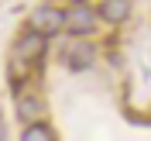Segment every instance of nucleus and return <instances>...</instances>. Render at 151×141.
<instances>
[{
  "instance_id": "obj_8",
  "label": "nucleus",
  "mask_w": 151,
  "mask_h": 141,
  "mask_svg": "<svg viewBox=\"0 0 151 141\" xmlns=\"http://www.w3.org/2000/svg\"><path fill=\"white\" fill-rule=\"evenodd\" d=\"M0 141H4V117H0Z\"/></svg>"
},
{
  "instance_id": "obj_5",
  "label": "nucleus",
  "mask_w": 151,
  "mask_h": 141,
  "mask_svg": "<svg viewBox=\"0 0 151 141\" xmlns=\"http://www.w3.org/2000/svg\"><path fill=\"white\" fill-rule=\"evenodd\" d=\"M17 117L24 124H38V121H45V103L38 100V96H31V93H24L17 100Z\"/></svg>"
},
{
  "instance_id": "obj_4",
  "label": "nucleus",
  "mask_w": 151,
  "mask_h": 141,
  "mask_svg": "<svg viewBox=\"0 0 151 141\" xmlns=\"http://www.w3.org/2000/svg\"><path fill=\"white\" fill-rule=\"evenodd\" d=\"M93 59H96V48L89 45V41H76V45L65 52V62H69V69H76V72L89 69V66H93Z\"/></svg>"
},
{
  "instance_id": "obj_3",
  "label": "nucleus",
  "mask_w": 151,
  "mask_h": 141,
  "mask_svg": "<svg viewBox=\"0 0 151 141\" xmlns=\"http://www.w3.org/2000/svg\"><path fill=\"white\" fill-rule=\"evenodd\" d=\"M45 55V35H38V31H24L17 38V59L21 62H35V59Z\"/></svg>"
},
{
  "instance_id": "obj_2",
  "label": "nucleus",
  "mask_w": 151,
  "mask_h": 141,
  "mask_svg": "<svg viewBox=\"0 0 151 141\" xmlns=\"http://www.w3.org/2000/svg\"><path fill=\"white\" fill-rule=\"evenodd\" d=\"M96 21H100V14H96L89 4H76V7L65 10V31H72V35H89V31L96 28Z\"/></svg>"
},
{
  "instance_id": "obj_7",
  "label": "nucleus",
  "mask_w": 151,
  "mask_h": 141,
  "mask_svg": "<svg viewBox=\"0 0 151 141\" xmlns=\"http://www.w3.org/2000/svg\"><path fill=\"white\" fill-rule=\"evenodd\" d=\"M21 141H55V134L45 127V121H38V124H28V127H24Z\"/></svg>"
},
{
  "instance_id": "obj_1",
  "label": "nucleus",
  "mask_w": 151,
  "mask_h": 141,
  "mask_svg": "<svg viewBox=\"0 0 151 141\" xmlns=\"http://www.w3.org/2000/svg\"><path fill=\"white\" fill-rule=\"evenodd\" d=\"M62 28H65V10L55 4H45L31 14V31H38V35H55Z\"/></svg>"
},
{
  "instance_id": "obj_6",
  "label": "nucleus",
  "mask_w": 151,
  "mask_h": 141,
  "mask_svg": "<svg viewBox=\"0 0 151 141\" xmlns=\"http://www.w3.org/2000/svg\"><path fill=\"white\" fill-rule=\"evenodd\" d=\"M127 14H131L127 0H103V7H100V17L103 21H124Z\"/></svg>"
}]
</instances>
